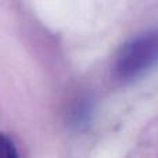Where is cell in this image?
I'll return each instance as SVG.
<instances>
[{
  "mask_svg": "<svg viewBox=\"0 0 158 158\" xmlns=\"http://www.w3.org/2000/svg\"><path fill=\"white\" fill-rule=\"evenodd\" d=\"M158 64V29L148 31L122 47L115 61V75L123 82L137 79Z\"/></svg>",
  "mask_w": 158,
  "mask_h": 158,
  "instance_id": "1",
  "label": "cell"
},
{
  "mask_svg": "<svg viewBox=\"0 0 158 158\" xmlns=\"http://www.w3.org/2000/svg\"><path fill=\"white\" fill-rule=\"evenodd\" d=\"M90 114H92V107H90L89 100H81L79 104H77L71 112V123L75 128H82L86 126L90 119Z\"/></svg>",
  "mask_w": 158,
  "mask_h": 158,
  "instance_id": "2",
  "label": "cell"
},
{
  "mask_svg": "<svg viewBox=\"0 0 158 158\" xmlns=\"http://www.w3.org/2000/svg\"><path fill=\"white\" fill-rule=\"evenodd\" d=\"M18 156L14 142L8 136L0 133V158H15Z\"/></svg>",
  "mask_w": 158,
  "mask_h": 158,
  "instance_id": "3",
  "label": "cell"
}]
</instances>
